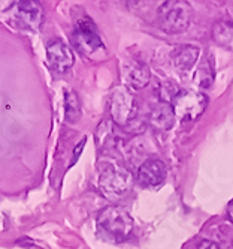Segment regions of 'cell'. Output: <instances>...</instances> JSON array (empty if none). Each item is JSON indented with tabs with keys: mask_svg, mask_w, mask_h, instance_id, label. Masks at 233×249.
Here are the masks:
<instances>
[{
	"mask_svg": "<svg viewBox=\"0 0 233 249\" xmlns=\"http://www.w3.org/2000/svg\"><path fill=\"white\" fill-rule=\"evenodd\" d=\"M99 234L112 243L127 240L133 231V219L127 209L121 206H108L97 215Z\"/></svg>",
	"mask_w": 233,
	"mask_h": 249,
	"instance_id": "1",
	"label": "cell"
},
{
	"mask_svg": "<svg viewBox=\"0 0 233 249\" xmlns=\"http://www.w3.org/2000/svg\"><path fill=\"white\" fill-rule=\"evenodd\" d=\"M135 179L123 164L118 162H105L100 167L99 174V188L108 200L118 201L123 200L133 188Z\"/></svg>",
	"mask_w": 233,
	"mask_h": 249,
	"instance_id": "2",
	"label": "cell"
},
{
	"mask_svg": "<svg viewBox=\"0 0 233 249\" xmlns=\"http://www.w3.org/2000/svg\"><path fill=\"white\" fill-rule=\"evenodd\" d=\"M158 26L168 35L183 33L190 27L193 8L187 0H166L157 11Z\"/></svg>",
	"mask_w": 233,
	"mask_h": 249,
	"instance_id": "3",
	"label": "cell"
},
{
	"mask_svg": "<svg viewBox=\"0 0 233 249\" xmlns=\"http://www.w3.org/2000/svg\"><path fill=\"white\" fill-rule=\"evenodd\" d=\"M109 110H111V116L115 124H118V126L130 132H133V128H136V132H139L138 104L129 89H125V87L115 89L111 96ZM139 124H143V123H139Z\"/></svg>",
	"mask_w": 233,
	"mask_h": 249,
	"instance_id": "4",
	"label": "cell"
},
{
	"mask_svg": "<svg viewBox=\"0 0 233 249\" xmlns=\"http://www.w3.org/2000/svg\"><path fill=\"white\" fill-rule=\"evenodd\" d=\"M171 104L173 107L176 119L181 122H193L206 110L208 98L202 92L179 90Z\"/></svg>",
	"mask_w": 233,
	"mask_h": 249,
	"instance_id": "5",
	"label": "cell"
},
{
	"mask_svg": "<svg viewBox=\"0 0 233 249\" xmlns=\"http://www.w3.org/2000/svg\"><path fill=\"white\" fill-rule=\"evenodd\" d=\"M72 44L82 56H92L93 53L103 47L94 23L87 15H84L82 18L77 21V27L72 33Z\"/></svg>",
	"mask_w": 233,
	"mask_h": 249,
	"instance_id": "6",
	"label": "cell"
},
{
	"mask_svg": "<svg viewBox=\"0 0 233 249\" xmlns=\"http://www.w3.org/2000/svg\"><path fill=\"white\" fill-rule=\"evenodd\" d=\"M47 59L51 69L56 72H66L75 62L70 47L62 39H54L47 45Z\"/></svg>",
	"mask_w": 233,
	"mask_h": 249,
	"instance_id": "7",
	"label": "cell"
},
{
	"mask_svg": "<svg viewBox=\"0 0 233 249\" xmlns=\"http://www.w3.org/2000/svg\"><path fill=\"white\" fill-rule=\"evenodd\" d=\"M166 164L160 159H147L138 170V182L143 188H155L166 180Z\"/></svg>",
	"mask_w": 233,
	"mask_h": 249,
	"instance_id": "8",
	"label": "cell"
},
{
	"mask_svg": "<svg viewBox=\"0 0 233 249\" xmlns=\"http://www.w3.org/2000/svg\"><path fill=\"white\" fill-rule=\"evenodd\" d=\"M121 78L129 90H140L151 80V72L147 65L140 62H129L121 69Z\"/></svg>",
	"mask_w": 233,
	"mask_h": 249,
	"instance_id": "9",
	"label": "cell"
},
{
	"mask_svg": "<svg viewBox=\"0 0 233 249\" xmlns=\"http://www.w3.org/2000/svg\"><path fill=\"white\" fill-rule=\"evenodd\" d=\"M44 8L39 0H20L18 3V18L23 27L38 30L44 23Z\"/></svg>",
	"mask_w": 233,
	"mask_h": 249,
	"instance_id": "10",
	"label": "cell"
},
{
	"mask_svg": "<svg viewBox=\"0 0 233 249\" xmlns=\"http://www.w3.org/2000/svg\"><path fill=\"white\" fill-rule=\"evenodd\" d=\"M176 120L173 107L171 102L166 101H158L157 104H154L150 110L148 114V123L153 128L160 129V131H169L173 128Z\"/></svg>",
	"mask_w": 233,
	"mask_h": 249,
	"instance_id": "11",
	"label": "cell"
},
{
	"mask_svg": "<svg viewBox=\"0 0 233 249\" xmlns=\"http://www.w3.org/2000/svg\"><path fill=\"white\" fill-rule=\"evenodd\" d=\"M199 54H201L199 47L191 45V44L179 45L172 53V63L178 71L187 72V71H190L196 65V62L199 60Z\"/></svg>",
	"mask_w": 233,
	"mask_h": 249,
	"instance_id": "12",
	"label": "cell"
},
{
	"mask_svg": "<svg viewBox=\"0 0 233 249\" xmlns=\"http://www.w3.org/2000/svg\"><path fill=\"white\" fill-rule=\"evenodd\" d=\"M214 78H215V59L211 51H206L194 72V83L202 89H208L212 86Z\"/></svg>",
	"mask_w": 233,
	"mask_h": 249,
	"instance_id": "13",
	"label": "cell"
},
{
	"mask_svg": "<svg viewBox=\"0 0 233 249\" xmlns=\"http://www.w3.org/2000/svg\"><path fill=\"white\" fill-rule=\"evenodd\" d=\"M64 101H66V122L75 123L81 117L79 98L74 90H69L64 95Z\"/></svg>",
	"mask_w": 233,
	"mask_h": 249,
	"instance_id": "14",
	"label": "cell"
},
{
	"mask_svg": "<svg viewBox=\"0 0 233 249\" xmlns=\"http://www.w3.org/2000/svg\"><path fill=\"white\" fill-rule=\"evenodd\" d=\"M214 38L221 45L233 47V26H230L227 23L218 24L214 30Z\"/></svg>",
	"mask_w": 233,
	"mask_h": 249,
	"instance_id": "15",
	"label": "cell"
},
{
	"mask_svg": "<svg viewBox=\"0 0 233 249\" xmlns=\"http://www.w3.org/2000/svg\"><path fill=\"white\" fill-rule=\"evenodd\" d=\"M196 249H220L217 243H214L211 240H201L199 245L196 246Z\"/></svg>",
	"mask_w": 233,
	"mask_h": 249,
	"instance_id": "16",
	"label": "cell"
},
{
	"mask_svg": "<svg viewBox=\"0 0 233 249\" xmlns=\"http://www.w3.org/2000/svg\"><path fill=\"white\" fill-rule=\"evenodd\" d=\"M227 216H229V219H230V222L233 224V200L229 203V206H227Z\"/></svg>",
	"mask_w": 233,
	"mask_h": 249,
	"instance_id": "17",
	"label": "cell"
}]
</instances>
